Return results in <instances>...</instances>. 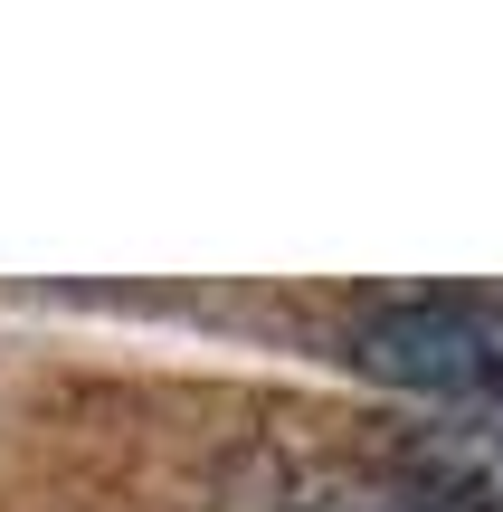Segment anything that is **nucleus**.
<instances>
[{"mask_svg": "<svg viewBox=\"0 0 503 512\" xmlns=\"http://www.w3.org/2000/svg\"><path fill=\"white\" fill-rule=\"evenodd\" d=\"M342 351L380 389H409L428 408H503V294L494 285L371 294L342 323Z\"/></svg>", "mask_w": 503, "mask_h": 512, "instance_id": "nucleus-1", "label": "nucleus"}, {"mask_svg": "<svg viewBox=\"0 0 503 512\" xmlns=\"http://www.w3.org/2000/svg\"><path fill=\"white\" fill-rule=\"evenodd\" d=\"M428 512H503V408H428L380 446Z\"/></svg>", "mask_w": 503, "mask_h": 512, "instance_id": "nucleus-2", "label": "nucleus"}, {"mask_svg": "<svg viewBox=\"0 0 503 512\" xmlns=\"http://www.w3.org/2000/svg\"><path fill=\"white\" fill-rule=\"evenodd\" d=\"M238 512H428L380 456H304L257 446L238 465Z\"/></svg>", "mask_w": 503, "mask_h": 512, "instance_id": "nucleus-3", "label": "nucleus"}]
</instances>
